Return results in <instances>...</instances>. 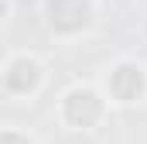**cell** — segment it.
I'll return each mask as SVG.
<instances>
[{
    "label": "cell",
    "mask_w": 147,
    "mask_h": 144,
    "mask_svg": "<svg viewBox=\"0 0 147 144\" xmlns=\"http://www.w3.org/2000/svg\"><path fill=\"white\" fill-rule=\"evenodd\" d=\"M34 79H38V69H34V62H14L10 65V72H7V86L10 89H17V93H24V89H31L34 86Z\"/></svg>",
    "instance_id": "cell-4"
},
{
    "label": "cell",
    "mask_w": 147,
    "mask_h": 144,
    "mask_svg": "<svg viewBox=\"0 0 147 144\" xmlns=\"http://www.w3.org/2000/svg\"><path fill=\"white\" fill-rule=\"evenodd\" d=\"M113 93H116V100H137V93H140V86H144V75L140 69H134V65H123V69L113 72Z\"/></svg>",
    "instance_id": "cell-3"
},
{
    "label": "cell",
    "mask_w": 147,
    "mask_h": 144,
    "mask_svg": "<svg viewBox=\"0 0 147 144\" xmlns=\"http://www.w3.org/2000/svg\"><path fill=\"white\" fill-rule=\"evenodd\" d=\"M65 117L72 120L75 127H89L96 117H99V100L92 96V93H72L69 100H65Z\"/></svg>",
    "instance_id": "cell-2"
},
{
    "label": "cell",
    "mask_w": 147,
    "mask_h": 144,
    "mask_svg": "<svg viewBox=\"0 0 147 144\" xmlns=\"http://www.w3.org/2000/svg\"><path fill=\"white\" fill-rule=\"evenodd\" d=\"M48 14H51V24L58 31H75L86 24L89 17V3L86 0H51L48 3Z\"/></svg>",
    "instance_id": "cell-1"
},
{
    "label": "cell",
    "mask_w": 147,
    "mask_h": 144,
    "mask_svg": "<svg viewBox=\"0 0 147 144\" xmlns=\"http://www.w3.org/2000/svg\"><path fill=\"white\" fill-rule=\"evenodd\" d=\"M3 144H28V141H21L17 134H7V137H3Z\"/></svg>",
    "instance_id": "cell-5"
}]
</instances>
